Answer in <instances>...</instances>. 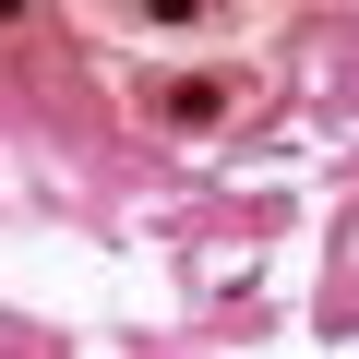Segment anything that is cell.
<instances>
[{"mask_svg":"<svg viewBox=\"0 0 359 359\" xmlns=\"http://www.w3.org/2000/svg\"><path fill=\"white\" fill-rule=\"evenodd\" d=\"M144 13H156V25H192V13H204V0H144Z\"/></svg>","mask_w":359,"mask_h":359,"instance_id":"6da1fadb","label":"cell"}]
</instances>
